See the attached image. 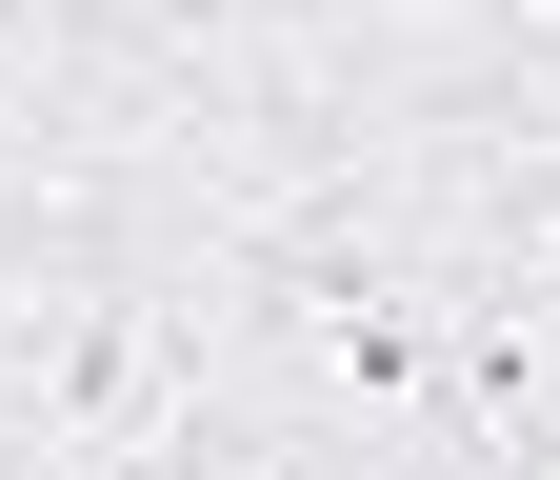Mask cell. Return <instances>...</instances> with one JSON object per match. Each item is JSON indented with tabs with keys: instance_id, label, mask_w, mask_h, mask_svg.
Listing matches in <instances>:
<instances>
[{
	"instance_id": "6da1fadb",
	"label": "cell",
	"mask_w": 560,
	"mask_h": 480,
	"mask_svg": "<svg viewBox=\"0 0 560 480\" xmlns=\"http://www.w3.org/2000/svg\"><path fill=\"white\" fill-rule=\"evenodd\" d=\"M0 460L21 480H241L221 361H200V241L0 260Z\"/></svg>"
}]
</instances>
